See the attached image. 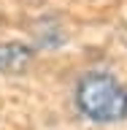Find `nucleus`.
<instances>
[{
    "instance_id": "1",
    "label": "nucleus",
    "mask_w": 127,
    "mask_h": 130,
    "mask_svg": "<svg viewBox=\"0 0 127 130\" xmlns=\"http://www.w3.org/2000/svg\"><path fill=\"white\" fill-rule=\"evenodd\" d=\"M76 106L92 122L127 119V84L103 71L87 73L76 87Z\"/></svg>"
},
{
    "instance_id": "2",
    "label": "nucleus",
    "mask_w": 127,
    "mask_h": 130,
    "mask_svg": "<svg viewBox=\"0 0 127 130\" xmlns=\"http://www.w3.org/2000/svg\"><path fill=\"white\" fill-rule=\"evenodd\" d=\"M30 60L32 49L27 43H16V41L0 43V73H19L30 65Z\"/></svg>"
}]
</instances>
